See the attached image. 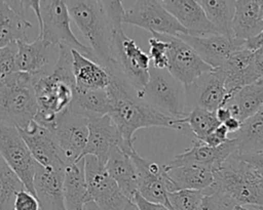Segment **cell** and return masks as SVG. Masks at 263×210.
<instances>
[{"instance_id": "1", "label": "cell", "mask_w": 263, "mask_h": 210, "mask_svg": "<svg viewBox=\"0 0 263 210\" xmlns=\"http://www.w3.org/2000/svg\"><path fill=\"white\" fill-rule=\"evenodd\" d=\"M111 82L107 88L112 100L110 117L116 124L124 141L134 145L137 130L149 127H164L183 130L186 127L184 117L175 118L167 116L143 101L138 96V91L130 86L119 74L108 71Z\"/></svg>"}, {"instance_id": "2", "label": "cell", "mask_w": 263, "mask_h": 210, "mask_svg": "<svg viewBox=\"0 0 263 210\" xmlns=\"http://www.w3.org/2000/svg\"><path fill=\"white\" fill-rule=\"evenodd\" d=\"M70 15L88 47L95 60L107 67L111 59L114 31L122 27L125 8L121 1L74 0L65 1Z\"/></svg>"}, {"instance_id": "3", "label": "cell", "mask_w": 263, "mask_h": 210, "mask_svg": "<svg viewBox=\"0 0 263 210\" xmlns=\"http://www.w3.org/2000/svg\"><path fill=\"white\" fill-rule=\"evenodd\" d=\"M58 48L59 55L52 71L32 75L39 107L34 121L49 130L53 129L58 117L71 106L76 89L72 48L67 45Z\"/></svg>"}, {"instance_id": "4", "label": "cell", "mask_w": 263, "mask_h": 210, "mask_svg": "<svg viewBox=\"0 0 263 210\" xmlns=\"http://www.w3.org/2000/svg\"><path fill=\"white\" fill-rule=\"evenodd\" d=\"M213 192L224 194L236 206H263V178L238 152L214 170V183L204 193Z\"/></svg>"}, {"instance_id": "5", "label": "cell", "mask_w": 263, "mask_h": 210, "mask_svg": "<svg viewBox=\"0 0 263 210\" xmlns=\"http://www.w3.org/2000/svg\"><path fill=\"white\" fill-rule=\"evenodd\" d=\"M38 110L32 75L16 72L0 79V124L26 129L35 120Z\"/></svg>"}, {"instance_id": "6", "label": "cell", "mask_w": 263, "mask_h": 210, "mask_svg": "<svg viewBox=\"0 0 263 210\" xmlns=\"http://www.w3.org/2000/svg\"><path fill=\"white\" fill-rule=\"evenodd\" d=\"M151 58L137 42L129 38L122 27L113 34L111 45V59L106 67L108 71L119 74L138 93L144 89L149 80Z\"/></svg>"}, {"instance_id": "7", "label": "cell", "mask_w": 263, "mask_h": 210, "mask_svg": "<svg viewBox=\"0 0 263 210\" xmlns=\"http://www.w3.org/2000/svg\"><path fill=\"white\" fill-rule=\"evenodd\" d=\"M139 98L157 111L175 118L185 114V86L174 78L167 70H159L151 65L149 80Z\"/></svg>"}, {"instance_id": "8", "label": "cell", "mask_w": 263, "mask_h": 210, "mask_svg": "<svg viewBox=\"0 0 263 210\" xmlns=\"http://www.w3.org/2000/svg\"><path fill=\"white\" fill-rule=\"evenodd\" d=\"M40 9L42 24L39 27V38L51 47L67 45L95 60L91 49L80 42L71 30L72 18L65 1L43 0L40 1Z\"/></svg>"}, {"instance_id": "9", "label": "cell", "mask_w": 263, "mask_h": 210, "mask_svg": "<svg viewBox=\"0 0 263 210\" xmlns=\"http://www.w3.org/2000/svg\"><path fill=\"white\" fill-rule=\"evenodd\" d=\"M123 23L142 28L154 37L165 35L179 38L181 35H188L175 16L164 8L161 1H134L130 6L125 8Z\"/></svg>"}, {"instance_id": "10", "label": "cell", "mask_w": 263, "mask_h": 210, "mask_svg": "<svg viewBox=\"0 0 263 210\" xmlns=\"http://www.w3.org/2000/svg\"><path fill=\"white\" fill-rule=\"evenodd\" d=\"M87 203H92L98 210H124L130 202L120 191L116 181L95 156L84 157Z\"/></svg>"}, {"instance_id": "11", "label": "cell", "mask_w": 263, "mask_h": 210, "mask_svg": "<svg viewBox=\"0 0 263 210\" xmlns=\"http://www.w3.org/2000/svg\"><path fill=\"white\" fill-rule=\"evenodd\" d=\"M0 152L1 158L21 178L26 188L35 195L34 178L39 164L34 159L18 129L0 124Z\"/></svg>"}, {"instance_id": "12", "label": "cell", "mask_w": 263, "mask_h": 210, "mask_svg": "<svg viewBox=\"0 0 263 210\" xmlns=\"http://www.w3.org/2000/svg\"><path fill=\"white\" fill-rule=\"evenodd\" d=\"M228 99L223 71L213 70L185 86V114L196 108L216 112L224 107Z\"/></svg>"}, {"instance_id": "13", "label": "cell", "mask_w": 263, "mask_h": 210, "mask_svg": "<svg viewBox=\"0 0 263 210\" xmlns=\"http://www.w3.org/2000/svg\"><path fill=\"white\" fill-rule=\"evenodd\" d=\"M88 140L82 158L91 155L106 165L111 152L115 148H121L129 156L136 152L133 144L124 141L110 115L88 118Z\"/></svg>"}, {"instance_id": "14", "label": "cell", "mask_w": 263, "mask_h": 210, "mask_svg": "<svg viewBox=\"0 0 263 210\" xmlns=\"http://www.w3.org/2000/svg\"><path fill=\"white\" fill-rule=\"evenodd\" d=\"M68 162L82 160L88 140V118L72 112L70 109L61 114L51 130Z\"/></svg>"}, {"instance_id": "15", "label": "cell", "mask_w": 263, "mask_h": 210, "mask_svg": "<svg viewBox=\"0 0 263 210\" xmlns=\"http://www.w3.org/2000/svg\"><path fill=\"white\" fill-rule=\"evenodd\" d=\"M18 131L40 166L65 171L68 162L51 130L33 121L28 128Z\"/></svg>"}, {"instance_id": "16", "label": "cell", "mask_w": 263, "mask_h": 210, "mask_svg": "<svg viewBox=\"0 0 263 210\" xmlns=\"http://www.w3.org/2000/svg\"><path fill=\"white\" fill-rule=\"evenodd\" d=\"M170 74L184 86L194 82L197 78L214 69L204 62L195 50L180 38L170 40L167 52Z\"/></svg>"}, {"instance_id": "17", "label": "cell", "mask_w": 263, "mask_h": 210, "mask_svg": "<svg viewBox=\"0 0 263 210\" xmlns=\"http://www.w3.org/2000/svg\"><path fill=\"white\" fill-rule=\"evenodd\" d=\"M130 157L138 173V194L150 203L162 205L172 210L163 165L142 158L137 151Z\"/></svg>"}, {"instance_id": "18", "label": "cell", "mask_w": 263, "mask_h": 210, "mask_svg": "<svg viewBox=\"0 0 263 210\" xmlns=\"http://www.w3.org/2000/svg\"><path fill=\"white\" fill-rule=\"evenodd\" d=\"M179 38L190 45L201 59L214 70L222 68L233 52L245 47L243 44L225 35L204 37L181 35Z\"/></svg>"}, {"instance_id": "19", "label": "cell", "mask_w": 263, "mask_h": 210, "mask_svg": "<svg viewBox=\"0 0 263 210\" xmlns=\"http://www.w3.org/2000/svg\"><path fill=\"white\" fill-rule=\"evenodd\" d=\"M164 8L171 12L188 35L204 37L220 35L209 20L203 8L194 0H165L161 1Z\"/></svg>"}, {"instance_id": "20", "label": "cell", "mask_w": 263, "mask_h": 210, "mask_svg": "<svg viewBox=\"0 0 263 210\" xmlns=\"http://www.w3.org/2000/svg\"><path fill=\"white\" fill-rule=\"evenodd\" d=\"M237 152L235 138L231 137L227 142L214 148L202 140L195 139L190 148L174 157L170 165H202L209 166L214 170L219 167L226 159Z\"/></svg>"}, {"instance_id": "21", "label": "cell", "mask_w": 263, "mask_h": 210, "mask_svg": "<svg viewBox=\"0 0 263 210\" xmlns=\"http://www.w3.org/2000/svg\"><path fill=\"white\" fill-rule=\"evenodd\" d=\"M64 172L38 165L34 178V191L41 210H67L63 188Z\"/></svg>"}, {"instance_id": "22", "label": "cell", "mask_w": 263, "mask_h": 210, "mask_svg": "<svg viewBox=\"0 0 263 210\" xmlns=\"http://www.w3.org/2000/svg\"><path fill=\"white\" fill-rule=\"evenodd\" d=\"M220 69L225 75L229 99L235 91L260 80L255 69L254 51L245 47L233 52Z\"/></svg>"}, {"instance_id": "23", "label": "cell", "mask_w": 263, "mask_h": 210, "mask_svg": "<svg viewBox=\"0 0 263 210\" xmlns=\"http://www.w3.org/2000/svg\"><path fill=\"white\" fill-rule=\"evenodd\" d=\"M170 182L168 193L180 190L206 191L214 183V169L202 165H163Z\"/></svg>"}, {"instance_id": "24", "label": "cell", "mask_w": 263, "mask_h": 210, "mask_svg": "<svg viewBox=\"0 0 263 210\" xmlns=\"http://www.w3.org/2000/svg\"><path fill=\"white\" fill-rule=\"evenodd\" d=\"M26 10L24 1H0V47L28 41L27 30L32 24L25 16Z\"/></svg>"}, {"instance_id": "25", "label": "cell", "mask_w": 263, "mask_h": 210, "mask_svg": "<svg viewBox=\"0 0 263 210\" xmlns=\"http://www.w3.org/2000/svg\"><path fill=\"white\" fill-rule=\"evenodd\" d=\"M105 166L122 194L134 202L138 194V173L132 157L121 148H115Z\"/></svg>"}, {"instance_id": "26", "label": "cell", "mask_w": 263, "mask_h": 210, "mask_svg": "<svg viewBox=\"0 0 263 210\" xmlns=\"http://www.w3.org/2000/svg\"><path fill=\"white\" fill-rule=\"evenodd\" d=\"M263 31V18L258 0L235 1V13L232 23L233 39L245 45Z\"/></svg>"}, {"instance_id": "27", "label": "cell", "mask_w": 263, "mask_h": 210, "mask_svg": "<svg viewBox=\"0 0 263 210\" xmlns=\"http://www.w3.org/2000/svg\"><path fill=\"white\" fill-rule=\"evenodd\" d=\"M76 88L107 89L111 82L108 70L78 50L71 49Z\"/></svg>"}, {"instance_id": "28", "label": "cell", "mask_w": 263, "mask_h": 210, "mask_svg": "<svg viewBox=\"0 0 263 210\" xmlns=\"http://www.w3.org/2000/svg\"><path fill=\"white\" fill-rule=\"evenodd\" d=\"M63 188L67 210H83L87 204L84 158L66 166Z\"/></svg>"}, {"instance_id": "29", "label": "cell", "mask_w": 263, "mask_h": 210, "mask_svg": "<svg viewBox=\"0 0 263 210\" xmlns=\"http://www.w3.org/2000/svg\"><path fill=\"white\" fill-rule=\"evenodd\" d=\"M232 117L243 122L263 108V79L235 91L226 102Z\"/></svg>"}, {"instance_id": "30", "label": "cell", "mask_w": 263, "mask_h": 210, "mask_svg": "<svg viewBox=\"0 0 263 210\" xmlns=\"http://www.w3.org/2000/svg\"><path fill=\"white\" fill-rule=\"evenodd\" d=\"M69 109L86 118L103 117L112 112V100L107 89H75Z\"/></svg>"}, {"instance_id": "31", "label": "cell", "mask_w": 263, "mask_h": 210, "mask_svg": "<svg viewBox=\"0 0 263 210\" xmlns=\"http://www.w3.org/2000/svg\"><path fill=\"white\" fill-rule=\"evenodd\" d=\"M18 51L16 55V67L18 72L36 75L45 72L49 65L51 46L47 45L41 38L37 37L33 42H17Z\"/></svg>"}, {"instance_id": "32", "label": "cell", "mask_w": 263, "mask_h": 210, "mask_svg": "<svg viewBox=\"0 0 263 210\" xmlns=\"http://www.w3.org/2000/svg\"><path fill=\"white\" fill-rule=\"evenodd\" d=\"M232 137L236 140L239 155L263 153V111L243 121Z\"/></svg>"}, {"instance_id": "33", "label": "cell", "mask_w": 263, "mask_h": 210, "mask_svg": "<svg viewBox=\"0 0 263 210\" xmlns=\"http://www.w3.org/2000/svg\"><path fill=\"white\" fill-rule=\"evenodd\" d=\"M198 2L218 33L233 38L232 23L235 13V1L199 0Z\"/></svg>"}, {"instance_id": "34", "label": "cell", "mask_w": 263, "mask_h": 210, "mask_svg": "<svg viewBox=\"0 0 263 210\" xmlns=\"http://www.w3.org/2000/svg\"><path fill=\"white\" fill-rule=\"evenodd\" d=\"M26 186L21 178L0 159V210H13L17 194ZM27 190V188H26Z\"/></svg>"}, {"instance_id": "35", "label": "cell", "mask_w": 263, "mask_h": 210, "mask_svg": "<svg viewBox=\"0 0 263 210\" xmlns=\"http://www.w3.org/2000/svg\"><path fill=\"white\" fill-rule=\"evenodd\" d=\"M184 121L195 138L199 140H202L221 125L216 116V112L200 108H196L189 112L184 117Z\"/></svg>"}, {"instance_id": "36", "label": "cell", "mask_w": 263, "mask_h": 210, "mask_svg": "<svg viewBox=\"0 0 263 210\" xmlns=\"http://www.w3.org/2000/svg\"><path fill=\"white\" fill-rule=\"evenodd\" d=\"M172 210H197L204 192L193 190H180L167 194Z\"/></svg>"}, {"instance_id": "37", "label": "cell", "mask_w": 263, "mask_h": 210, "mask_svg": "<svg viewBox=\"0 0 263 210\" xmlns=\"http://www.w3.org/2000/svg\"><path fill=\"white\" fill-rule=\"evenodd\" d=\"M149 56L153 67L159 70H166L168 66L167 52L170 41H163L158 37L149 38Z\"/></svg>"}, {"instance_id": "38", "label": "cell", "mask_w": 263, "mask_h": 210, "mask_svg": "<svg viewBox=\"0 0 263 210\" xmlns=\"http://www.w3.org/2000/svg\"><path fill=\"white\" fill-rule=\"evenodd\" d=\"M17 51V42L0 47V79H4L9 75L18 72L16 67Z\"/></svg>"}, {"instance_id": "39", "label": "cell", "mask_w": 263, "mask_h": 210, "mask_svg": "<svg viewBox=\"0 0 263 210\" xmlns=\"http://www.w3.org/2000/svg\"><path fill=\"white\" fill-rule=\"evenodd\" d=\"M235 203L219 192L204 193V197L197 210H233Z\"/></svg>"}, {"instance_id": "40", "label": "cell", "mask_w": 263, "mask_h": 210, "mask_svg": "<svg viewBox=\"0 0 263 210\" xmlns=\"http://www.w3.org/2000/svg\"><path fill=\"white\" fill-rule=\"evenodd\" d=\"M13 210H41V207L37 197L25 188L17 194Z\"/></svg>"}, {"instance_id": "41", "label": "cell", "mask_w": 263, "mask_h": 210, "mask_svg": "<svg viewBox=\"0 0 263 210\" xmlns=\"http://www.w3.org/2000/svg\"><path fill=\"white\" fill-rule=\"evenodd\" d=\"M240 157L249 163L263 178V153L257 154H248V155H240Z\"/></svg>"}, {"instance_id": "42", "label": "cell", "mask_w": 263, "mask_h": 210, "mask_svg": "<svg viewBox=\"0 0 263 210\" xmlns=\"http://www.w3.org/2000/svg\"><path fill=\"white\" fill-rule=\"evenodd\" d=\"M134 202L136 203V205L138 206V208L140 210H171V209L166 208L165 206L158 205V204H153V203H150V202L146 201L139 194L136 195V197L134 199Z\"/></svg>"}, {"instance_id": "43", "label": "cell", "mask_w": 263, "mask_h": 210, "mask_svg": "<svg viewBox=\"0 0 263 210\" xmlns=\"http://www.w3.org/2000/svg\"><path fill=\"white\" fill-rule=\"evenodd\" d=\"M254 64L259 79H263V48L254 51Z\"/></svg>"}, {"instance_id": "44", "label": "cell", "mask_w": 263, "mask_h": 210, "mask_svg": "<svg viewBox=\"0 0 263 210\" xmlns=\"http://www.w3.org/2000/svg\"><path fill=\"white\" fill-rule=\"evenodd\" d=\"M243 46H245V48H248L252 51H256L260 48H263V31L255 38L247 41Z\"/></svg>"}, {"instance_id": "45", "label": "cell", "mask_w": 263, "mask_h": 210, "mask_svg": "<svg viewBox=\"0 0 263 210\" xmlns=\"http://www.w3.org/2000/svg\"><path fill=\"white\" fill-rule=\"evenodd\" d=\"M224 126L227 128L229 134H235L239 131V129L241 128V125H242V122L239 121L237 118H234V117H231L230 119H228L225 123H223Z\"/></svg>"}, {"instance_id": "46", "label": "cell", "mask_w": 263, "mask_h": 210, "mask_svg": "<svg viewBox=\"0 0 263 210\" xmlns=\"http://www.w3.org/2000/svg\"><path fill=\"white\" fill-rule=\"evenodd\" d=\"M216 116H217L219 122H220L221 124H223V123H225L228 119H230V118L232 117V114H231L230 110H229L227 107L224 106V107L219 108V109L216 111Z\"/></svg>"}, {"instance_id": "47", "label": "cell", "mask_w": 263, "mask_h": 210, "mask_svg": "<svg viewBox=\"0 0 263 210\" xmlns=\"http://www.w3.org/2000/svg\"><path fill=\"white\" fill-rule=\"evenodd\" d=\"M124 210H140V209L138 208V206L136 205V203H135V202L130 201V202H128V203H127V205L125 206Z\"/></svg>"}, {"instance_id": "48", "label": "cell", "mask_w": 263, "mask_h": 210, "mask_svg": "<svg viewBox=\"0 0 263 210\" xmlns=\"http://www.w3.org/2000/svg\"><path fill=\"white\" fill-rule=\"evenodd\" d=\"M250 210H263V206H249L247 207Z\"/></svg>"}, {"instance_id": "49", "label": "cell", "mask_w": 263, "mask_h": 210, "mask_svg": "<svg viewBox=\"0 0 263 210\" xmlns=\"http://www.w3.org/2000/svg\"><path fill=\"white\" fill-rule=\"evenodd\" d=\"M258 3H259L260 11H261V16H262V18H263V0H260V1H258Z\"/></svg>"}, {"instance_id": "50", "label": "cell", "mask_w": 263, "mask_h": 210, "mask_svg": "<svg viewBox=\"0 0 263 210\" xmlns=\"http://www.w3.org/2000/svg\"><path fill=\"white\" fill-rule=\"evenodd\" d=\"M233 210H250V209L245 207V206H235Z\"/></svg>"}, {"instance_id": "51", "label": "cell", "mask_w": 263, "mask_h": 210, "mask_svg": "<svg viewBox=\"0 0 263 210\" xmlns=\"http://www.w3.org/2000/svg\"><path fill=\"white\" fill-rule=\"evenodd\" d=\"M262 111H263V108H262Z\"/></svg>"}]
</instances>
